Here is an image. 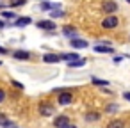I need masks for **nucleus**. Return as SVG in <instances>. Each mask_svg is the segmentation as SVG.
Listing matches in <instances>:
<instances>
[{"label": "nucleus", "mask_w": 130, "mask_h": 128, "mask_svg": "<svg viewBox=\"0 0 130 128\" xmlns=\"http://www.w3.org/2000/svg\"><path fill=\"white\" fill-rule=\"evenodd\" d=\"M102 27H103V29H114V27H118V18H116L114 14H109V16L102 22Z\"/></svg>", "instance_id": "obj_1"}, {"label": "nucleus", "mask_w": 130, "mask_h": 128, "mask_svg": "<svg viewBox=\"0 0 130 128\" xmlns=\"http://www.w3.org/2000/svg\"><path fill=\"white\" fill-rule=\"evenodd\" d=\"M102 7H103V11H105L107 14H114V13L118 11V4H116V2H112V0H105Z\"/></svg>", "instance_id": "obj_2"}, {"label": "nucleus", "mask_w": 130, "mask_h": 128, "mask_svg": "<svg viewBox=\"0 0 130 128\" xmlns=\"http://www.w3.org/2000/svg\"><path fill=\"white\" fill-rule=\"evenodd\" d=\"M68 124H70L68 116H57V117L54 119V126H55V128H64V126H68Z\"/></svg>", "instance_id": "obj_3"}, {"label": "nucleus", "mask_w": 130, "mask_h": 128, "mask_svg": "<svg viewBox=\"0 0 130 128\" xmlns=\"http://www.w3.org/2000/svg\"><path fill=\"white\" fill-rule=\"evenodd\" d=\"M57 100H59V105H70L73 101V96H71V93H61Z\"/></svg>", "instance_id": "obj_4"}, {"label": "nucleus", "mask_w": 130, "mask_h": 128, "mask_svg": "<svg viewBox=\"0 0 130 128\" xmlns=\"http://www.w3.org/2000/svg\"><path fill=\"white\" fill-rule=\"evenodd\" d=\"M38 29H43V30H54V29H55V23L50 22V20H43V22H38Z\"/></svg>", "instance_id": "obj_5"}, {"label": "nucleus", "mask_w": 130, "mask_h": 128, "mask_svg": "<svg viewBox=\"0 0 130 128\" xmlns=\"http://www.w3.org/2000/svg\"><path fill=\"white\" fill-rule=\"evenodd\" d=\"M13 57L18 61H27V59H30V53L25 50H16V52H13Z\"/></svg>", "instance_id": "obj_6"}, {"label": "nucleus", "mask_w": 130, "mask_h": 128, "mask_svg": "<svg viewBox=\"0 0 130 128\" xmlns=\"http://www.w3.org/2000/svg\"><path fill=\"white\" fill-rule=\"evenodd\" d=\"M39 114L41 116H52L54 114V107L52 105H46V103H41L39 105Z\"/></svg>", "instance_id": "obj_7"}, {"label": "nucleus", "mask_w": 130, "mask_h": 128, "mask_svg": "<svg viewBox=\"0 0 130 128\" xmlns=\"http://www.w3.org/2000/svg\"><path fill=\"white\" fill-rule=\"evenodd\" d=\"M43 61H45L46 64L59 62V61H61V55H55V53H46V55H43Z\"/></svg>", "instance_id": "obj_8"}, {"label": "nucleus", "mask_w": 130, "mask_h": 128, "mask_svg": "<svg viewBox=\"0 0 130 128\" xmlns=\"http://www.w3.org/2000/svg\"><path fill=\"white\" fill-rule=\"evenodd\" d=\"M30 22H32V20H30L29 16H22V18H16V20H14V25H16V27H27Z\"/></svg>", "instance_id": "obj_9"}, {"label": "nucleus", "mask_w": 130, "mask_h": 128, "mask_svg": "<svg viewBox=\"0 0 130 128\" xmlns=\"http://www.w3.org/2000/svg\"><path fill=\"white\" fill-rule=\"evenodd\" d=\"M73 48H87V41H84V39H78V38H75V39H71V43H70Z\"/></svg>", "instance_id": "obj_10"}, {"label": "nucleus", "mask_w": 130, "mask_h": 128, "mask_svg": "<svg viewBox=\"0 0 130 128\" xmlns=\"http://www.w3.org/2000/svg\"><path fill=\"white\" fill-rule=\"evenodd\" d=\"M78 59H80L78 53H62V55H61V61H66L68 64L73 62V61H78Z\"/></svg>", "instance_id": "obj_11"}, {"label": "nucleus", "mask_w": 130, "mask_h": 128, "mask_svg": "<svg viewBox=\"0 0 130 128\" xmlns=\"http://www.w3.org/2000/svg\"><path fill=\"white\" fill-rule=\"evenodd\" d=\"M94 52H98V53H112V46H109V45H98V46H94Z\"/></svg>", "instance_id": "obj_12"}, {"label": "nucleus", "mask_w": 130, "mask_h": 128, "mask_svg": "<svg viewBox=\"0 0 130 128\" xmlns=\"http://www.w3.org/2000/svg\"><path fill=\"white\" fill-rule=\"evenodd\" d=\"M62 34L75 39V38H77V29H75V27H64V29H62Z\"/></svg>", "instance_id": "obj_13"}, {"label": "nucleus", "mask_w": 130, "mask_h": 128, "mask_svg": "<svg viewBox=\"0 0 130 128\" xmlns=\"http://www.w3.org/2000/svg\"><path fill=\"white\" fill-rule=\"evenodd\" d=\"M107 128H125V123L121 119H114V121H110L107 124Z\"/></svg>", "instance_id": "obj_14"}, {"label": "nucleus", "mask_w": 130, "mask_h": 128, "mask_svg": "<svg viewBox=\"0 0 130 128\" xmlns=\"http://www.w3.org/2000/svg\"><path fill=\"white\" fill-rule=\"evenodd\" d=\"M84 64H86V59H78V61L70 62L68 66H70V68H80V66H84Z\"/></svg>", "instance_id": "obj_15"}, {"label": "nucleus", "mask_w": 130, "mask_h": 128, "mask_svg": "<svg viewBox=\"0 0 130 128\" xmlns=\"http://www.w3.org/2000/svg\"><path fill=\"white\" fill-rule=\"evenodd\" d=\"M86 119H87V121H98V119H100V114H98V112H89V114L86 116Z\"/></svg>", "instance_id": "obj_16"}, {"label": "nucleus", "mask_w": 130, "mask_h": 128, "mask_svg": "<svg viewBox=\"0 0 130 128\" xmlns=\"http://www.w3.org/2000/svg\"><path fill=\"white\" fill-rule=\"evenodd\" d=\"M91 82H93L94 85H109V82H107V80H100V78H96V77H93V78H91Z\"/></svg>", "instance_id": "obj_17"}, {"label": "nucleus", "mask_w": 130, "mask_h": 128, "mask_svg": "<svg viewBox=\"0 0 130 128\" xmlns=\"http://www.w3.org/2000/svg\"><path fill=\"white\" fill-rule=\"evenodd\" d=\"M50 16H52V18H61V16H64V11H61V9H54V11L50 13Z\"/></svg>", "instance_id": "obj_18"}, {"label": "nucleus", "mask_w": 130, "mask_h": 128, "mask_svg": "<svg viewBox=\"0 0 130 128\" xmlns=\"http://www.w3.org/2000/svg\"><path fill=\"white\" fill-rule=\"evenodd\" d=\"M2 16H4L6 20H14V18H16V14H14L13 11H4V13H2Z\"/></svg>", "instance_id": "obj_19"}, {"label": "nucleus", "mask_w": 130, "mask_h": 128, "mask_svg": "<svg viewBox=\"0 0 130 128\" xmlns=\"http://www.w3.org/2000/svg\"><path fill=\"white\" fill-rule=\"evenodd\" d=\"M25 2H27V0H11V6L16 7V6H23Z\"/></svg>", "instance_id": "obj_20"}, {"label": "nucleus", "mask_w": 130, "mask_h": 128, "mask_svg": "<svg viewBox=\"0 0 130 128\" xmlns=\"http://www.w3.org/2000/svg\"><path fill=\"white\" fill-rule=\"evenodd\" d=\"M4 128H18V124H16L14 121H7V123L4 124Z\"/></svg>", "instance_id": "obj_21"}, {"label": "nucleus", "mask_w": 130, "mask_h": 128, "mask_svg": "<svg viewBox=\"0 0 130 128\" xmlns=\"http://www.w3.org/2000/svg\"><path fill=\"white\" fill-rule=\"evenodd\" d=\"M6 123H7V119H6V116H4L2 112H0V126H4Z\"/></svg>", "instance_id": "obj_22"}, {"label": "nucleus", "mask_w": 130, "mask_h": 128, "mask_svg": "<svg viewBox=\"0 0 130 128\" xmlns=\"http://www.w3.org/2000/svg\"><path fill=\"white\" fill-rule=\"evenodd\" d=\"M118 110V105H107V112H116Z\"/></svg>", "instance_id": "obj_23"}, {"label": "nucleus", "mask_w": 130, "mask_h": 128, "mask_svg": "<svg viewBox=\"0 0 130 128\" xmlns=\"http://www.w3.org/2000/svg\"><path fill=\"white\" fill-rule=\"evenodd\" d=\"M6 100V93H4V89H0V103H2Z\"/></svg>", "instance_id": "obj_24"}, {"label": "nucleus", "mask_w": 130, "mask_h": 128, "mask_svg": "<svg viewBox=\"0 0 130 128\" xmlns=\"http://www.w3.org/2000/svg\"><path fill=\"white\" fill-rule=\"evenodd\" d=\"M13 85H14V87H18V89H23V85H22L20 82H16V80H13Z\"/></svg>", "instance_id": "obj_25"}, {"label": "nucleus", "mask_w": 130, "mask_h": 128, "mask_svg": "<svg viewBox=\"0 0 130 128\" xmlns=\"http://www.w3.org/2000/svg\"><path fill=\"white\" fill-rule=\"evenodd\" d=\"M123 98H125V100H128V101H130V93H123Z\"/></svg>", "instance_id": "obj_26"}, {"label": "nucleus", "mask_w": 130, "mask_h": 128, "mask_svg": "<svg viewBox=\"0 0 130 128\" xmlns=\"http://www.w3.org/2000/svg\"><path fill=\"white\" fill-rule=\"evenodd\" d=\"M4 27H6V23H4L2 20H0V29H4Z\"/></svg>", "instance_id": "obj_27"}, {"label": "nucleus", "mask_w": 130, "mask_h": 128, "mask_svg": "<svg viewBox=\"0 0 130 128\" xmlns=\"http://www.w3.org/2000/svg\"><path fill=\"white\" fill-rule=\"evenodd\" d=\"M64 128H77L75 124H68V126H64Z\"/></svg>", "instance_id": "obj_28"}, {"label": "nucleus", "mask_w": 130, "mask_h": 128, "mask_svg": "<svg viewBox=\"0 0 130 128\" xmlns=\"http://www.w3.org/2000/svg\"><path fill=\"white\" fill-rule=\"evenodd\" d=\"M0 53H6V50H4L2 46H0Z\"/></svg>", "instance_id": "obj_29"}, {"label": "nucleus", "mask_w": 130, "mask_h": 128, "mask_svg": "<svg viewBox=\"0 0 130 128\" xmlns=\"http://www.w3.org/2000/svg\"><path fill=\"white\" fill-rule=\"evenodd\" d=\"M126 2H128V4H130V0H126Z\"/></svg>", "instance_id": "obj_30"}]
</instances>
